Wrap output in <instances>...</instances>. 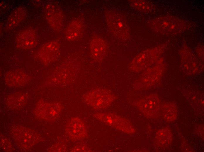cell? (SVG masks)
Instances as JSON below:
<instances>
[{"mask_svg": "<svg viewBox=\"0 0 204 152\" xmlns=\"http://www.w3.org/2000/svg\"><path fill=\"white\" fill-rule=\"evenodd\" d=\"M116 99L115 95L110 90L99 88L90 91L83 97L84 101L87 104L96 110L108 108Z\"/></svg>", "mask_w": 204, "mask_h": 152, "instance_id": "6da1fadb", "label": "cell"}, {"mask_svg": "<svg viewBox=\"0 0 204 152\" xmlns=\"http://www.w3.org/2000/svg\"><path fill=\"white\" fill-rule=\"evenodd\" d=\"M94 116L107 125L126 133L132 134L135 129L131 122L127 119L111 113H98Z\"/></svg>", "mask_w": 204, "mask_h": 152, "instance_id": "7a4b0ae2", "label": "cell"}, {"mask_svg": "<svg viewBox=\"0 0 204 152\" xmlns=\"http://www.w3.org/2000/svg\"><path fill=\"white\" fill-rule=\"evenodd\" d=\"M140 110L146 116L154 118L158 115L160 102L155 94H150L140 99L136 103Z\"/></svg>", "mask_w": 204, "mask_h": 152, "instance_id": "3957f363", "label": "cell"}, {"mask_svg": "<svg viewBox=\"0 0 204 152\" xmlns=\"http://www.w3.org/2000/svg\"><path fill=\"white\" fill-rule=\"evenodd\" d=\"M66 131L70 139L74 142L84 139L87 135L85 122L78 117L72 118L69 120L67 124Z\"/></svg>", "mask_w": 204, "mask_h": 152, "instance_id": "277c9868", "label": "cell"}, {"mask_svg": "<svg viewBox=\"0 0 204 152\" xmlns=\"http://www.w3.org/2000/svg\"><path fill=\"white\" fill-rule=\"evenodd\" d=\"M60 51L59 43L53 41L46 43L40 51V58L44 63L49 64L58 58Z\"/></svg>", "mask_w": 204, "mask_h": 152, "instance_id": "5b68a950", "label": "cell"}, {"mask_svg": "<svg viewBox=\"0 0 204 152\" xmlns=\"http://www.w3.org/2000/svg\"><path fill=\"white\" fill-rule=\"evenodd\" d=\"M46 11V18L50 26L55 31L60 30L63 23V15L60 9L57 6L48 5Z\"/></svg>", "mask_w": 204, "mask_h": 152, "instance_id": "8992f818", "label": "cell"}, {"mask_svg": "<svg viewBox=\"0 0 204 152\" xmlns=\"http://www.w3.org/2000/svg\"><path fill=\"white\" fill-rule=\"evenodd\" d=\"M37 37L35 32L32 30L26 29L20 33L16 39L17 46L20 48L31 49L36 44Z\"/></svg>", "mask_w": 204, "mask_h": 152, "instance_id": "52a82bcc", "label": "cell"}, {"mask_svg": "<svg viewBox=\"0 0 204 152\" xmlns=\"http://www.w3.org/2000/svg\"><path fill=\"white\" fill-rule=\"evenodd\" d=\"M107 45L105 42L100 39H94L90 44V51L91 56L95 61L100 62L105 57L107 52Z\"/></svg>", "mask_w": 204, "mask_h": 152, "instance_id": "ba28073f", "label": "cell"}, {"mask_svg": "<svg viewBox=\"0 0 204 152\" xmlns=\"http://www.w3.org/2000/svg\"><path fill=\"white\" fill-rule=\"evenodd\" d=\"M8 84L13 85H21L27 83L30 80L29 76L24 72L20 70L11 71L8 72L5 77Z\"/></svg>", "mask_w": 204, "mask_h": 152, "instance_id": "9c48e42d", "label": "cell"}, {"mask_svg": "<svg viewBox=\"0 0 204 152\" xmlns=\"http://www.w3.org/2000/svg\"><path fill=\"white\" fill-rule=\"evenodd\" d=\"M83 30V24L79 20H75L68 25L65 31L67 39L73 41L78 39L81 35Z\"/></svg>", "mask_w": 204, "mask_h": 152, "instance_id": "30bf717a", "label": "cell"}, {"mask_svg": "<svg viewBox=\"0 0 204 152\" xmlns=\"http://www.w3.org/2000/svg\"><path fill=\"white\" fill-rule=\"evenodd\" d=\"M25 14V10L23 7H19L15 9L8 20L7 23L8 29L11 30L18 25L24 19Z\"/></svg>", "mask_w": 204, "mask_h": 152, "instance_id": "8fae6325", "label": "cell"}, {"mask_svg": "<svg viewBox=\"0 0 204 152\" xmlns=\"http://www.w3.org/2000/svg\"><path fill=\"white\" fill-rule=\"evenodd\" d=\"M172 139L170 130L167 128L160 129L156 135L155 140L156 144L162 148L167 147L171 144Z\"/></svg>", "mask_w": 204, "mask_h": 152, "instance_id": "7c38bea8", "label": "cell"}, {"mask_svg": "<svg viewBox=\"0 0 204 152\" xmlns=\"http://www.w3.org/2000/svg\"><path fill=\"white\" fill-rule=\"evenodd\" d=\"M177 110L175 106L168 105L164 106L163 110L164 118L167 121L175 120L177 116Z\"/></svg>", "mask_w": 204, "mask_h": 152, "instance_id": "4fadbf2b", "label": "cell"}, {"mask_svg": "<svg viewBox=\"0 0 204 152\" xmlns=\"http://www.w3.org/2000/svg\"><path fill=\"white\" fill-rule=\"evenodd\" d=\"M72 152L91 151L89 148L85 144H81L76 145L72 150Z\"/></svg>", "mask_w": 204, "mask_h": 152, "instance_id": "5bb4252c", "label": "cell"}]
</instances>
